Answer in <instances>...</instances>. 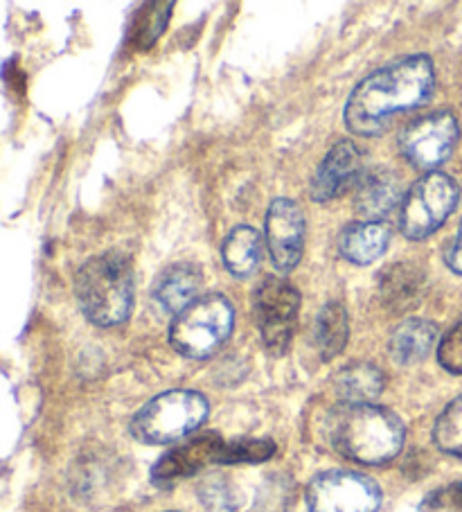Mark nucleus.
Masks as SVG:
<instances>
[{"label":"nucleus","mask_w":462,"mask_h":512,"mask_svg":"<svg viewBox=\"0 0 462 512\" xmlns=\"http://www.w3.org/2000/svg\"><path fill=\"white\" fill-rule=\"evenodd\" d=\"M235 325V310L219 294L201 296L174 316L170 341L188 359H208L224 346Z\"/></svg>","instance_id":"nucleus-5"},{"label":"nucleus","mask_w":462,"mask_h":512,"mask_svg":"<svg viewBox=\"0 0 462 512\" xmlns=\"http://www.w3.org/2000/svg\"><path fill=\"white\" fill-rule=\"evenodd\" d=\"M384 373L372 364H352L334 377L336 395L345 404H372L384 391Z\"/></svg>","instance_id":"nucleus-19"},{"label":"nucleus","mask_w":462,"mask_h":512,"mask_svg":"<svg viewBox=\"0 0 462 512\" xmlns=\"http://www.w3.org/2000/svg\"><path fill=\"white\" fill-rule=\"evenodd\" d=\"M460 201L458 183L447 174L431 172L406 192L399 208V231L413 242L426 240L447 222Z\"/></svg>","instance_id":"nucleus-6"},{"label":"nucleus","mask_w":462,"mask_h":512,"mask_svg":"<svg viewBox=\"0 0 462 512\" xmlns=\"http://www.w3.org/2000/svg\"><path fill=\"white\" fill-rule=\"evenodd\" d=\"M197 497L206 512H237L235 490L224 476H208L197 488Z\"/></svg>","instance_id":"nucleus-23"},{"label":"nucleus","mask_w":462,"mask_h":512,"mask_svg":"<svg viewBox=\"0 0 462 512\" xmlns=\"http://www.w3.org/2000/svg\"><path fill=\"white\" fill-rule=\"evenodd\" d=\"M435 86L433 61L426 55L399 59L395 64L375 70L354 88L345 125L357 136L384 134L399 113L422 107Z\"/></svg>","instance_id":"nucleus-1"},{"label":"nucleus","mask_w":462,"mask_h":512,"mask_svg":"<svg viewBox=\"0 0 462 512\" xmlns=\"http://www.w3.org/2000/svg\"><path fill=\"white\" fill-rule=\"evenodd\" d=\"M438 361L447 373L462 375V316L440 339Z\"/></svg>","instance_id":"nucleus-25"},{"label":"nucleus","mask_w":462,"mask_h":512,"mask_svg":"<svg viewBox=\"0 0 462 512\" xmlns=\"http://www.w3.org/2000/svg\"><path fill=\"white\" fill-rule=\"evenodd\" d=\"M435 339H438V328L431 321L406 319L397 325L393 337H390V357L399 366L420 364V361L429 357Z\"/></svg>","instance_id":"nucleus-16"},{"label":"nucleus","mask_w":462,"mask_h":512,"mask_svg":"<svg viewBox=\"0 0 462 512\" xmlns=\"http://www.w3.org/2000/svg\"><path fill=\"white\" fill-rule=\"evenodd\" d=\"M266 246L273 267L289 273L296 269L305 246V215L296 201L275 199L266 213Z\"/></svg>","instance_id":"nucleus-11"},{"label":"nucleus","mask_w":462,"mask_h":512,"mask_svg":"<svg viewBox=\"0 0 462 512\" xmlns=\"http://www.w3.org/2000/svg\"><path fill=\"white\" fill-rule=\"evenodd\" d=\"M228 445V440L212 431L185 440L151 467V481L156 485H172L174 481L199 474L210 465H228Z\"/></svg>","instance_id":"nucleus-10"},{"label":"nucleus","mask_w":462,"mask_h":512,"mask_svg":"<svg viewBox=\"0 0 462 512\" xmlns=\"http://www.w3.org/2000/svg\"><path fill=\"white\" fill-rule=\"evenodd\" d=\"M399 203V181L390 172L375 170L361 174L357 181L354 206L366 222H381V217L393 213Z\"/></svg>","instance_id":"nucleus-14"},{"label":"nucleus","mask_w":462,"mask_h":512,"mask_svg":"<svg viewBox=\"0 0 462 512\" xmlns=\"http://www.w3.org/2000/svg\"><path fill=\"white\" fill-rule=\"evenodd\" d=\"M458 136V120L451 113L440 111L413 122L399 138V147L406 161L417 170H433L451 156Z\"/></svg>","instance_id":"nucleus-9"},{"label":"nucleus","mask_w":462,"mask_h":512,"mask_svg":"<svg viewBox=\"0 0 462 512\" xmlns=\"http://www.w3.org/2000/svg\"><path fill=\"white\" fill-rule=\"evenodd\" d=\"M447 264L451 271H456L462 276V222H460L456 240H453L447 249Z\"/></svg>","instance_id":"nucleus-27"},{"label":"nucleus","mask_w":462,"mask_h":512,"mask_svg":"<svg viewBox=\"0 0 462 512\" xmlns=\"http://www.w3.org/2000/svg\"><path fill=\"white\" fill-rule=\"evenodd\" d=\"M305 499L309 512H377L381 488L359 472L330 470L309 481Z\"/></svg>","instance_id":"nucleus-8"},{"label":"nucleus","mask_w":462,"mask_h":512,"mask_svg":"<svg viewBox=\"0 0 462 512\" xmlns=\"http://www.w3.org/2000/svg\"><path fill=\"white\" fill-rule=\"evenodd\" d=\"M77 303L86 319L113 328L129 319L133 307V271L122 253H104L82 264L75 278Z\"/></svg>","instance_id":"nucleus-3"},{"label":"nucleus","mask_w":462,"mask_h":512,"mask_svg":"<svg viewBox=\"0 0 462 512\" xmlns=\"http://www.w3.org/2000/svg\"><path fill=\"white\" fill-rule=\"evenodd\" d=\"M390 228L386 222H357L341 233L339 253L352 264H372L386 253Z\"/></svg>","instance_id":"nucleus-15"},{"label":"nucleus","mask_w":462,"mask_h":512,"mask_svg":"<svg viewBox=\"0 0 462 512\" xmlns=\"http://www.w3.org/2000/svg\"><path fill=\"white\" fill-rule=\"evenodd\" d=\"M300 312V294L291 282L282 278H266L253 294V316L260 328L262 341L271 355L287 352L293 339Z\"/></svg>","instance_id":"nucleus-7"},{"label":"nucleus","mask_w":462,"mask_h":512,"mask_svg":"<svg viewBox=\"0 0 462 512\" xmlns=\"http://www.w3.org/2000/svg\"><path fill=\"white\" fill-rule=\"evenodd\" d=\"M275 454L273 440L237 438L228 445V465L237 463H264Z\"/></svg>","instance_id":"nucleus-24"},{"label":"nucleus","mask_w":462,"mask_h":512,"mask_svg":"<svg viewBox=\"0 0 462 512\" xmlns=\"http://www.w3.org/2000/svg\"><path fill=\"white\" fill-rule=\"evenodd\" d=\"M201 285V273L192 264H172L158 276L151 300L161 314H181L185 307L194 303Z\"/></svg>","instance_id":"nucleus-13"},{"label":"nucleus","mask_w":462,"mask_h":512,"mask_svg":"<svg viewBox=\"0 0 462 512\" xmlns=\"http://www.w3.org/2000/svg\"><path fill=\"white\" fill-rule=\"evenodd\" d=\"M262 258V235L251 226H237L221 244L224 267L237 278H248L257 271Z\"/></svg>","instance_id":"nucleus-18"},{"label":"nucleus","mask_w":462,"mask_h":512,"mask_svg":"<svg viewBox=\"0 0 462 512\" xmlns=\"http://www.w3.org/2000/svg\"><path fill=\"white\" fill-rule=\"evenodd\" d=\"M172 3H151L142 7V12L133 21V32L131 41L136 43L138 48H149L161 32L165 30L167 19H170Z\"/></svg>","instance_id":"nucleus-22"},{"label":"nucleus","mask_w":462,"mask_h":512,"mask_svg":"<svg viewBox=\"0 0 462 512\" xmlns=\"http://www.w3.org/2000/svg\"><path fill=\"white\" fill-rule=\"evenodd\" d=\"M429 503L433 508H456L462 510V481L451 483L449 488L435 492L429 497Z\"/></svg>","instance_id":"nucleus-26"},{"label":"nucleus","mask_w":462,"mask_h":512,"mask_svg":"<svg viewBox=\"0 0 462 512\" xmlns=\"http://www.w3.org/2000/svg\"><path fill=\"white\" fill-rule=\"evenodd\" d=\"M433 443L440 452L462 456V395L447 404L433 427Z\"/></svg>","instance_id":"nucleus-21"},{"label":"nucleus","mask_w":462,"mask_h":512,"mask_svg":"<svg viewBox=\"0 0 462 512\" xmlns=\"http://www.w3.org/2000/svg\"><path fill=\"white\" fill-rule=\"evenodd\" d=\"M350 337V323L348 312L341 303H327L321 312H318L314 321V346L323 361H330L336 355H341L348 346Z\"/></svg>","instance_id":"nucleus-20"},{"label":"nucleus","mask_w":462,"mask_h":512,"mask_svg":"<svg viewBox=\"0 0 462 512\" xmlns=\"http://www.w3.org/2000/svg\"><path fill=\"white\" fill-rule=\"evenodd\" d=\"M381 296L384 303L395 312H406L420 303L422 289H424V276L417 267L399 262L388 267L381 276Z\"/></svg>","instance_id":"nucleus-17"},{"label":"nucleus","mask_w":462,"mask_h":512,"mask_svg":"<svg viewBox=\"0 0 462 512\" xmlns=\"http://www.w3.org/2000/svg\"><path fill=\"white\" fill-rule=\"evenodd\" d=\"M208 418V400L197 391H167L131 420V434L145 445H170L190 436Z\"/></svg>","instance_id":"nucleus-4"},{"label":"nucleus","mask_w":462,"mask_h":512,"mask_svg":"<svg viewBox=\"0 0 462 512\" xmlns=\"http://www.w3.org/2000/svg\"><path fill=\"white\" fill-rule=\"evenodd\" d=\"M361 179V152L350 140L336 143L309 183L314 201H332Z\"/></svg>","instance_id":"nucleus-12"},{"label":"nucleus","mask_w":462,"mask_h":512,"mask_svg":"<svg viewBox=\"0 0 462 512\" xmlns=\"http://www.w3.org/2000/svg\"><path fill=\"white\" fill-rule=\"evenodd\" d=\"M325 438L334 452L363 465H384L402 452L404 425L377 404H339L327 413Z\"/></svg>","instance_id":"nucleus-2"}]
</instances>
